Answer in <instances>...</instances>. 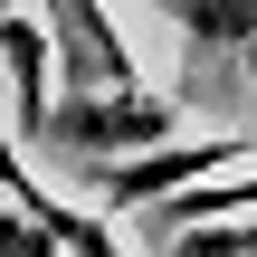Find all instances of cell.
Returning a JSON list of instances; mask_svg holds the SVG:
<instances>
[{
    "label": "cell",
    "mask_w": 257,
    "mask_h": 257,
    "mask_svg": "<svg viewBox=\"0 0 257 257\" xmlns=\"http://www.w3.org/2000/svg\"><path fill=\"white\" fill-rule=\"evenodd\" d=\"M48 153H76V162H134V153H153V143H172V105L162 95H143V86H86V95H67V105H48V134H38Z\"/></svg>",
    "instance_id": "6da1fadb"
},
{
    "label": "cell",
    "mask_w": 257,
    "mask_h": 257,
    "mask_svg": "<svg viewBox=\"0 0 257 257\" xmlns=\"http://www.w3.org/2000/svg\"><path fill=\"white\" fill-rule=\"evenodd\" d=\"M219 162H238L229 134H210V143H153V153H134V162H105V210H153V200L191 191V181L219 172Z\"/></svg>",
    "instance_id": "7a4b0ae2"
},
{
    "label": "cell",
    "mask_w": 257,
    "mask_h": 257,
    "mask_svg": "<svg viewBox=\"0 0 257 257\" xmlns=\"http://www.w3.org/2000/svg\"><path fill=\"white\" fill-rule=\"evenodd\" d=\"M0 200H10V210H29V219H38V229H48V238H57L67 257H124L105 219H86L76 200H57V191H48V181H38L29 162H19V143H10V124H0Z\"/></svg>",
    "instance_id": "3957f363"
},
{
    "label": "cell",
    "mask_w": 257,
    "mask_h": 257,
    "mask_svg": "<svg viewBox=\"0 0 257 257\" xmlns=\"http://www.w3.org/2000/svg\"><path fill=\"white\" fill-rule=\"evenodd\" d=\"M0 76H10L19 143H38L48 134V19L38 10H0Z\"/></svg>",
    "instance_id": "277c9868"
},
{
    "label": "cell",
    "mask_w": 257,
    "mask_h": 257,
    "mask_svg": "<svg viewBox=\"0 0 257 257\" xmlns=\"http://www.w3.org/2000/svg\"><path fill=\"white\" fill-rule=\"evenodd\" d=\"M191 48H257V0H153Z\"/></svg>",
    "instance_id": "5b68a950"
},
{
    "label": "cell",
    "mask_w": 257,
    "mask_h": 257,
    "mask_svg": "<svg viewBox=\"0 0 257 257\" xmlns=\"http://www.w3.org/2000/svg\"><path fill=\"white\" fill-rule=\"evenodd\" d=\"M257 210V172H229V181H191V191H172L162 200V229L181 238V229H210V219H248Z\"/></svg>",
    "instance_id": "8992f818"
},
{
    "label": "cell",
    "mask_w": 257,
    "mask_h": 257,
    "mask_svg": "<svg viewBox=\"0 0 257 257\" xmlns=\"http://www.w3.org/2000/svg\"><path fill=\"white\" fill-rule=\"evenodd\" d=\"M162 257H257V219H210V229H181Z\"/></svg>",
    "instance_id": "52a82bcc"
},
{
    "label": "cell",
    "mask_w": 257,
    "mask_h": 257,
    "mask_svg": "<svg viewBox=\"0 0 257 257\" xmlns=\"http://www.w3.org/2000/svg\"><path fill=\"white\" fill-rule=\"evenodd\" d=\"M0 257H67V248H57L29 210H10V200H0Z\"/></svg>",
    "instance_id": "ba28073f"
},
{
    "label": "cell",
    "mask_w": 257,
    "mask_h": 257,
    "mask_svg": "<svg viewBox=\"0 0 257 257\" xmlns=\"http://www.w3.org/2000/svg\"><path fill=\"white\" fill-rule=\"evenodd\" d=\"M0 10H19V0H0Z\"/></svg>",
    "instance_id": "9c48e42d"
}]
</instances>
